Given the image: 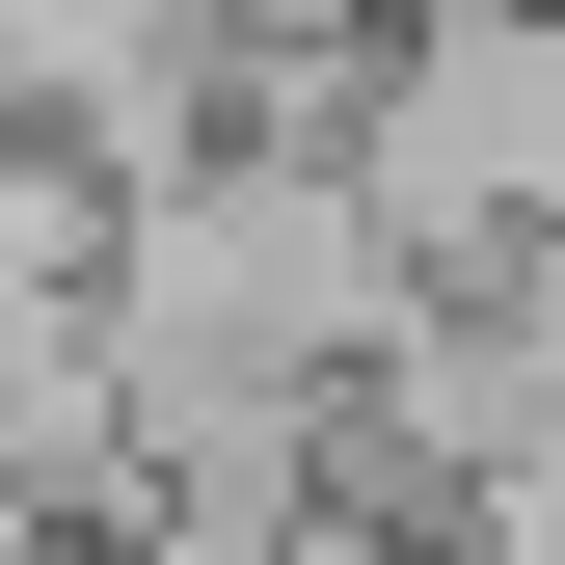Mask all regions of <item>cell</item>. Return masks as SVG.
Returning a JSON list of instances; mask_svg holds the SVG:
<instances>
[{
  "label": "cell",
  "mask_w": 565,
  "mask_h": 565,
  "mask_svg": "<svg viewBox=\"0 0 565 565\" xmlns=\"http://www.w3.org/2000/svg\"><path fill=\"white\" fill-rule=\"evenodd\" d=\"M350 189H377L458 297H512L565 243V0H404L377 82H350Z\"/></svg>",
  "instance_id": "obj_1"
}]
</instances>
